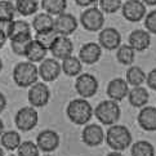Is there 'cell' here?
<instances>
[{"mask_svg": "<svg viewBox=\"0 0 156 156\" xmlns=\"http://www.w3.org/2000/svg\"><path fill=\"white\" fill-rule=\"evenodd\" d=\"M66 115L75 125H87L92 120L94 110L85 98H75L69 102L66 107Z\"/></svg>", "mask_w": 156, "mask_h": 156, "instance_id": "cell-1", "label": "cell"}, {"mask_svg": "<svg viewBox=\"0 0 156 156\" xmlns=\"http://www.w3.org/2000/svg\"><path fill=\"white\" fill-rule=\"evenodd\" d=\"M106 143L112 151H124L129 146H132L133 137L130 130L125 125H111L106 132Z\"/></svg>", "mask_w": 156, "mask_h": 156, "instance_id": "cell-2", "label": "cell"}, {"mask_svg": "<svg viewBox=\"0 0 156 156\" xmlns=\"http://www.w3.org/2000/svg\"><path fill=\"white\" fill-rule=\"evenodd\" d=\"M13 81L20 88H30L37 83L39 70L35 63L23 61L14 66L13 69Z\"/></svg>", "mask_w": 156, "mask_h": 156, "instance_id": "cell-3", "label": "cell"}, {"mask_svg": "<svg viewBox=\"0 0 156 156\" xmlns=\"http://www.w3.org/2000/svg\"><path fill=\"white\" fill-rule=\"evenodd\" d=\"M120 115V106L112 99H106V101L99 102L94 108V116L103 125H115L119 121Z\"/></svg>", "mask_w": 156, "mask_h": 156, "instance_id": "cell-4", "label": "cell"}, {"mask_svg": "<svg viewBox=\"0 0 156 156\" xmlns=\"http://www.w3.org/2000/svg\"><path fill=\"white\" fill-rule=\"evenodd\" d=\"M80 23L87 31H101L105 25V13L99 8L89 7L80 14Z\"/></svg>", "mask_w": 156, "mask_h": 156, "instance_id": "cell-5", "label": "cell"}, {"mask_svg": "<svg viewBox=\"0 0 156 156\" xmlns=\"http://www.w3.org/2000/svg\"><path fill=\"white\" fill-rule=\"evenodd\" d=\"M39 114L35 107L32 106H25L21 107L14 116V124L21 132H30L37 125Z\"/></svg>", "mask_w": 156, "mask_h": 156, "instance_id": "cell-6", "label": "cell"}, {"mask_svg": "<svg viewBox=\"0 0 156 156\" xmlns=\"http://www.w3.org/2000/svg\"><path fill=\"white\" fill-rule=\"evenodd\" d=\"M75 90L81 98L87 99L93 97L98 90L97 77L92 74H88V72H84V74L81 72L75 80Z\"/></svg>", "mask_w": 156, "mask_h": 156, "instance_id": "cell-7", "label": "cell"}, {"mask_svg": "<svg viewBox=\"0 0 156 156\" xmlns=\"http://www.w3.org/2000/svg\"><path fill=\"white\" fill-rule=\"evenodd\" d=\"M27 99L32 107H44L51 101V89L44 81L36 83L29 88Z\"/></svg>", "mask_w": 156, "mask_h": 156, "instance_id": "cell-8", "label": "cell"}, {"mask_svg": "<svg viewBox=\"0 0 156 156\" xmlns=\"http://www.w3.org/2000/svg\"><path fill=\"white\" fill-rule=\"evenodd\" d=\"M146 4L142 0H125L121 7V14L129 22H139L146 17Z\"/></svg>", "mask_w": 156, "mask_h": 156, "instance_id": "cell-9", "label": "cell"}, {"mask_svg": "<svg viewBox=\"0 0 156 156\" xmlns=\"http://www.w3.org/2000/svg\"><path fill=\"white\" fill-rule=\"evenodd\" d=\"M59 134L52 129H44L36 137V144L40 151L45 154H51L59 146Z\"/></svg>", "mask_w": 156, "mask_h": 156, "instance_id": "cell-10", "label": "cell"}, {"mask_svg": "<svg viewBox=\"0 0 156 156\" xmlns=\"http://www.w3.org/2000/svg\"><path fill=\"white\" fill-rule=\"evenodd\" d=\"M39 70V77H41L44 83H52L58 79V76L62 72V67L58 59L55 58H45L40 62V66L37 67Z\"/></svg>", "mask_w": 156, "mask_h": 156, "instance_id": "cell-11", "label": "cell"}, {"mask_svg": "<svg viewBox=\"0 0 156 156\" xmlns=\"http://www.w3.org/2000/svg\"><path fill=\"white\" fill-rule=\"evenodd\" d=\"M106 138L105 130L98 124H87L81 132V141L89 147L101 146Z\"/></svg>", "mask_w": 156, "mask_h": 156, "instance_id": "cell-12", "label": "cell"}, {"mask_svg": "<svg viewBox=\"0 0 156 156\" xmlns=\"http://www.w3.org/2000/svg\"><path fill=\"white\" fill-rule=\"evenodd\" d=\"M98 44L105 51H115L121 45V35L114 27H105L99 31Z\"/></svg>", "mask_w": 156, "mask_h": 156, "instance_id": "cell-13", "label": "cell"}, {"mask_svg": "<svg viewBox=\"0 0 156 156\" xmlns=\"http://www.w3.org/2000/svg\"><path fill=\"white\" fill-rule=\"evenodd\" d=\"M77 29V20L71 13H62L54 18V30L58 35L70 36Z\"/></svg>", "mask_w": 156, "mask_h": 156, "instance_id": "cell-14", "label": "cell"}, {"mask_svg": "<svg viewBox=\"0 0 156 156\" xmlns=\"http://www.w3.org/2000/svg\"><path fill=\"white\" fill-rule=\"evenodd\" d=\"M49 52L53 54V57L55 59L63 61L66 58L71 57L72 53H74V43H72L70 36L58 35V37L55 39L53 45L49 49Z\"/></svg>", "mask_w": 156, "mask_h": 156, "instance_id": "cell-15", "label": "cell"}, {"mask_svg": "<svg viewBox=\"0 0 156 156\" xmlns=\"http://www.w3.org/2000/svg\"><path fill=\"white\" fill-rule=\"evenodd\" d=\"M129 90H130L129 84L126 83L125 79H122V77H115V79H112L107 84L106 93H107L110 99H112L115 102H120L125 97H128Z\"/></svg>", "mask_w": 156, "mask_h": 156, "instance_id": "cell-16", "label": "cell"}, {"mask_svg": "<svg viewBox=\"0 0 156 156\" xmlns=\"http://www.w3.org/2000/svg\"><path fill=\"white\" fill-rule=\"evenodd\" d=\"M102 57V48L98 43L89 41L81 45L79 51V59L85 65L97 63Z\"/></svg>", "mask_w": 156, "mask_h": 156, "instance_id": "cell-17", "label": "cell"}, {"mask_svg": "<svg viewBox=\"0 0 156 156\" xmlns=\"http://www.w3.org/2000/svg\"><path fill=\"white\" fill-rule=\"evenodd\" d=\"M128 44L136 52H144L151 45V35H150L148 31L142 29L133 30L129 37H128Z\"/></svg>", "mask_w": 156, "mask_h": 156, "instance_id": "cell-18", "label": "cell"}, {"mask_svg": "<svg viewBox=\"0 0 156 156\" xmlns=\"http://www.w3.org/2000/svg\"><path fill=\"white\" fill-rule=\"evenodd\" d=\"M138 125L146 132H156V107L144 106L137 116Z\"/></svg>", "mask_w": 156, "mask_h": 156, "instance_id": "cell-19", "label": "cell"}, {"mask_svg": "<svg viewBox=\"0 0 156 156\" xmlns=\"http://www.w3.org/2000/svg\"><path fill=\"white\" fill-rule=\"evenodd\" d=\"M150 99V94L147 92L146 88L143 87H133L129 93H128V101L133 106V107L137 108H142L144 106H147Z\"/></svg>", "mask_w": 156, "mask_h": 156, "instance_id": "cell-20", "label": "cell"}, {"mask_svg": "<svg viewBox=\"0 0 156 156\" xmlns=\"http://www.w3.org/2000/svg\"><path fill=\"white\" fill-rule=\"evenodd\" d=\"M49 51L47 48H44L40 43H37L35 39L30 43L29 48L26 51L25 57L27 58V61L31 63H39V62H43L47 57V53Z\"/></svg>", "mask_w": 156, "mask_h": 156, "instance_id": "cell-21", "label": "cell"}, {"mask_svg": "<svg viewBox=\"0 0 156 156\" xmlns=\"http://www.w3.org/2000/svg\"><path fill=\"white\" fill-rule=\"evenodd\" d=\"M31 27H32V30H34L35 32H44V31L54 30V18H53V16L48 14L45 12L35 14L34 20H32Z\"/></svg>", "mask_w": 156, "mask_h": 156, "instance_id": "cell-22", "label": "cell"}, {"mask_svg": "<svg viewBox=\"0 0 156 156\" xmlns=\"http://www.w3.org/2000/svg\"><path fill=\"white\" fill-rule=\"evenodd\" d=\"M61 67H62V72L66 76H70V77L76 76L77 77L83 71V62L79 59V57L71 55V57L62 61Z\"/></svg>", "mask_w": 156, "mask_h": 156, "instance_id": "cell-23", "label": "cell"}, {"mask_svg": "<svg viewBox=\"0 0 156 156\" xmlns=\"http://www.w3.org/2000/svg\"><path fill=\"white\" fill-rule=\"evenodd\" d=\"M146 72L142 70V67L139 66H129V69L126 70V74H125V80L129 85L132 87H142V84L146 81Z\"/></svg>", "mask_w": 156, "mask_h": 156, "instance_id": "cell-24", "label": "cell"}, {"mask_svg": "<svg viewBox=\"0 0 156 156\" xmlns=\"http://www.w3.org/2000/svg\"><path fill=\"white\" fill-rule=\"evenodd\" d=\"M116 59L119 63L124 66H133L136 61V51L129 44H121L116 49Z\"/></svg>", "mask_w": 156, "mask_h": 156, "instance_id": "cell-25", "label": "cell"}, {"mask_svg": "<svg viewBox=\"0 0 156 156\" xmlns=\"http://www.w3.org/2000/svg\"><path fill=\"white\" fill-rule=\"evenodd\" d=\"M41 8L51 16H59L67 8V0H41Z\"/></svg>", "mask_w": 156, "mask_h": 156, "instance_id": "cell-26", "label": "cell"}, {"mask_svg": "<svg viewBox=\"0 0 156 156\" xmlns=\"http://www.w3.org/2000/svg\"><path fill=\"white\" fill-rule=\"evenodd\" d=\"M0 141H2V146L5 150H8V151H14V150H18L20 144L22 143L20 133L16 132V130L4 132L2 138H0Z\"/></svg>", "mask_w": 156, "mask_h": 156, "instance_id": "cell-27", "label": "cell"}, {"mask_svg": "<svg viewBox=\"0 0 156 156\" xmlns=\"http://www.w3.org/2000/svg\"><path fill=\"white\" fill-rule=\"evenodd\" d=\"M16 12H18L21 16L29 17L37 12L39 2L37 0H14Z\"/></svg>", "mask_w": 156, "mask_h": 156, "instance_id": "cell-28", "label": "cell"}, {"mask_svg": "<svg viewBox=\"0 0 156 156\" xmlns=\"http://www.w3.org/2000/svg\"><path fill=\"white\" fill-rule=\"evenodd\" d=\"M31 29H32L31 25L26 21H22V20L13 21V25H12V29H10L8 39L12 40V39H16V37L29 36V35H31Z\"/></svg>", "mask_w": 156, "mask_h": 156, "instance_id": "cell-29", "label": "cell"}, {"mask_svg": "<svg viewBox=\"0 0 156 156\" xmlns=\"http://www.w3.org/2000/svg\"><path fill=\"white\" fill-rule=\"evenodd\" d=\"M132 156H155V147L148 141H137L132 144Z\"/></svg>", "mask_w": 156, "mask_h": 156, "instance_id": "cell-30", "label": "cell"}, {"mask_svg": "<svg viewBox=\"0 0 156 156\" xmlns=\"http://www.w3.org/2000/svg\"><path fill=\"white\" fill-rule=\"evenodd\" d=\"M32 40H34V39H32V35L12 39V40H10V48H12V52L16 55H25L27 48H29L30 43Z\"/></svg>", "mask_w": 156, "mask_h": 156, "instance_id": "cell-31", "label": "cell"}, {"mask_svg": "<svg viewBox=\"0 0 156 156\" xmlns=\"http://www.w3.org/2000/svg\"><path fill=\"white\" fill-rule=\"evenodd\" d=\"M57 37H58V34L55 32V30H49V31H44V32H36L34 39L49 51Z\"/></svg>", "mask_w": 156, "mask_h": 156, "instance_id": "cell-32", "label": "cell"}, {"mask_svg": "<svg viewBox=\"0 0 156 156\" xmlns=\"http://www.w3.org/2000/svg\"><path fill=\"white\" fill-rule=\"evenodd\" d=\"M18 156H39L40 155V150H39L37 144L32 141H25L20 144L17 150Z\"/></svg>", "mask_w": 156, "mask_h": 156, "instance_id": "cell-33", "label": "cell"}, {"mask_svg": "<svg viewBox=\"0 0 156 156\" xmlns=\"http://www.w3.org/2000/svg\"><path fill=\"white\" fill-rule=\"evenodd\" d=\"M99 9L103 13L112 14L116 13L122 7V0H98Z\"/></svg>", "mask_w": 156, "mask_h": 156, "instance_id": "cell-34", "label": "cell"}, {"mask_svg": "<svg viewBox=\"0 0 156 156\" xmlns=\"http://www.w3.org/2000/svg\"><path fill=\"white\" fill-rule=\"evenodd\" d=\"M14 12H16L14 3L9 2V0H0V21L13 20Z\"/></svg>", "mask_w": 156, "mask_h": 156, "instance_id": "cell-35", "label": "cell"}, {"mask_svg": "<svg viewBox=\"0 0 156 156\" xmlns=\"http://www.w3.org/2000/svg\"><path fill=\"white\" fill-rule=\"evenodd\" d=\"M144 29L148 31L150 34L156 35V10H150L144 17Z\"/></svg>", "mask_w": 156, "mask_h": 156, "instance_id": "cell-36", "label": "cell"}, {"mask_svg": "<svg viewBox=\"0 0 156 156\" xmlns=\"http://www.w3.org/2000/svg\"><path fill=\"white\" fill-rule=\"evenodd\" d=\"M146 84L148 85L150 89H152V90L156 92V69H152V70L147 74Z\"/></svg>", "mask_w": 156, "mask_h": 156, "instance_id": "cell-37", "label": "cell"}, {"mask_svg": "<svg viewBox=\"0 0 156 156\" xmlns=\"http://www.w3.org/2000/svg\"><path fill=\"white\" fill-rule=\"evenodd\" d=\"M12 25H13V20H3V21H0V31H2L7 37L9 36Z\"/></svg>", "mask_w": 156, "mask_h": 156, "instance_id": "cell-38", "label": "cell"}, {"mask_svg": "<svg viewBox=\"0 0 156 156\" xmlns=\"http://www.w3.org/2000/svg\"><path fill=\"white\" fill-rule=\"evenodd\" d=\"M74 2L79 5V7H90V5L96 3L97 0H74Z\"/></svg>", "mask_w": 156, "mask_h": 156, "instance_id": "cell-39", "label": "cell"}, {"mask_svg": "<svg viewBox=\"0 0 156 156\" xmlns=\"http://www.w3.org/2000/svg\"><path fill=\"white\" fill-rule=\"evenodd\" d=\"M5 107H7V98H5L4 94L0 92V114L5 110Z\"/></svg>", "mask_w": 156, "mask_h": 156, "instance_id": "cell-40", "label": "cell"}, {"mask_svg": "<svg viewBox=\"0 0 156 156\" xmlns=\"http://www.w3.org/2000/svg\"><path fill=\"white\" fill-rule=\"evenodd\" d=\"M7 40H8V37L5 36L2 31H0V49L4 47V44H5V41H7Z\"/></svg>", "mask_w": 156, "mask_h": 156, "instance_id": "cell-41", "label": "cell"}, {"mask_svg": "<svg viewBox=\"0 0 156 156\" xmlns=\"http://www.w3.org/2000/svg\"><path fill=\"white\" fill-rule=\"evenodd\" d=\"M142 2L146 4V5H151V7L156 5V0H142Z\"/></svg>", "mask_w": 156, "mask_h": 156, "instance_id": "cell-42", "label": "cell"}, {"mask_svg": "<svg viewBox=\"0 0 156 156\" xmlns=\"http://www.w3.org/2000/svg\"><path fill=\"white\" fill-rule=\"evenodd\" d=\"M106 156H124L121 152H119V151H111V152H108Z\"/></svg>", "mask_w": 156, "mask_h": 156, "instance_id": "cell-43", "label": "cell"}, {"mask_svg": "<svg viewBox=\"0 0 156 156\" xmlns=\"http://www.w3.org/2000/svg\"><path fill=\"white\" fill-rule=\"evenodd\" d=\"M5 130H4V122H3V120L0 119V137L3 136V133H4Z\"/></svg>", "mask_w": 156, "mask_h": 156, "instance_id": "cell-44", "label": "cell"}, {"mask_svg": "<svg viewBox=\"0 0 156 156\" xmlns=\"http://www.w3.org/2000/svg\"><path fill=\"white\" fill-rule=\"evenodd\" d=\"M0 156H5V155H4V150H3L2 146H0Z\"/></svg>", "mask_w": 156, "mask_h": 156, "instance_id": "cell-45", "label": "cell"}, {"mask_svg": "<svg viewBox=\"0 0 156 156\" xmlns=\"http://www.w3.org/2000/svg\"><path fill=\"white\" fill-rule=\"evenodd\" d=\"M3 70V61H2V57H0V72Z\"/></svg>", "mask_w": 156, "mask_h": 156, "instance_id": "cell-46", "label": "cell"}, {"mask_svg": "<svg viewBox=\"0 0 156 156\" xmlns=\"http://www.w3.org/2000/svg\"><path fill=\"white\" fill-rule=\"evenodd\" d=\"M8 156H18V155H14V154H10V155H8Z\"/></svg>", "mask_w": 156, "mask_h": 156, "instance_id": "cell-47", "label": "cell"}, {"mask_svg": "<svg viewBox=\"0 0 156 156\" xmlns=\"http://www.w3.org/2000/svg\"><path fill=\"white\" fill-rule=\"evenodd\" d=\"M44 156H53V155H49V154H47V155H44Z\"/></svg>", "mask_w": 156, "mask_h": 156, "instance_id": "cell-48", "label": "cell"}]
</instances>
